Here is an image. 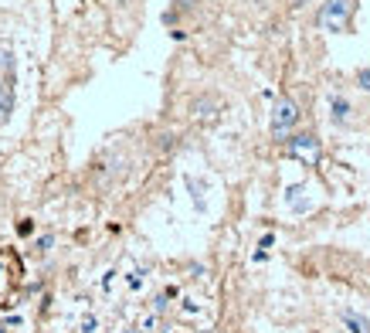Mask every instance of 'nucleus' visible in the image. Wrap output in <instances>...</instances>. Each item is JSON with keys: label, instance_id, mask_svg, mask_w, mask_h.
Wrapping results in <instances>:
<instances>
[{"label": "nucleus", "instance_id": "nucleus-1", "mask_svg": "<svg viewBox=\"0 0 370 333\" xmlns=\"http://www.w3.org/2000/svg\"><path fill=\"white\" fill-rule=\"evenodd\" d=\"M299 105H295V99L292 96H279L275 99V105H272V119H268V133H272V140L275 143H286L292 133H295V126H299Z\"/></svg>", "mask_w": 370, "mask_h": 333}, {"label": "nucleus", "instance_id": "nucleus-2", "mask_svg": "<svg viewBox=\"0 0 370 333\" xmlns=\"http://www.w3.org/2000/svg\"><path fill=\"white\" fill-rule=\"evenodd\" d=\"M353 14H357V0H326V3L319 7L316 24L323 27V31L344 34V31H350V21H353Z\"/></svg>", "mask_w": 370, "mask_h": 333}, {"label": "nucleus", "instance_id": "nucleus-3", "mask_svg": "<svg viewBox=\"0 0 370 333\" xmlns=\"http://www.w3.org/2000/svg\"><path fill=\"white\" fill-rule=\"evenodd\" d=\"M14 112V58L7 48H0V126Z\"/></svg>", "mask_w": 370, "mask_h": 333}, {"label": "nucleus", "instance_id": "nucleus-4", "mask_svg": "<svg viewBox=\"0 0 370 333\" xmlns=\"http://www.w3.org/2000/svg\"><path fill=\"white\" fill-rule=\"evenodd\" d=\"M286 154L302 160V163H316L319 154H323V143H319L316 133H292L286 140Z\"/></svg>", "mask_w": 370, "mask_h": 333}, {"label": "nucleus", "instance_id": "nucleus-5", "mask_svg": "<svg viewBox=\"0 0 370 333\" xmlns=\"http://www.w3.org/2000/svg\"><path fill=\"white\" fill-rule=\"evenodd\" d=\"M326 105H330V123H333V129H350V123H353V103L346 99L344 92H333L326 99Z\"/></svg>", "mask_w": 370, "mask_h": 333}, {"label": "nucleus", "instance_id": "nucleus-6", "mask_svg": "<svg viewBox=\"0 0 370 333\" xmlns=\"http://www.w3.org/2000/svg\"><path fill=\"white\" fill-rule=\"evenodd\" d=\"M340 323L346 327V333H370V320L357 309H340Z\"/></svg>", "mask_w": 370, "mask_h": 333}, {"label": "nucleus", "instance_id": "nucleus-7", "mask_svg": "<svg viewBox=\"0 0 370 333\" xmlns=\"http://www.w3.org/2000/svg\"><path fill=\"white\" fill-rule=\"evenodd\" d=\"M190 112H194V116H214V112H217V99H214V96H201V99L190 103Z\"/></svg>", "mask_w": 370, "mask_h": 333}, {"label": "nucleus", "instance_id": "nucleus-8", "mask_svg": "<svg viewBox=\"0 0 370 333\" xmlns=\"http://www.w3.org/2000/svg\"><path fill=\"white\" fill-rule=\"evenodd\" d=\"M187 187H190V198H194L197 211H204V184H197L194 177H187Z\"/></svg>", "mask_w": 370, "mask_h": 333}, {"label": "nucleus", "instance_id": "nucleus-9", "mask_svg": "<svg viewBox=\"0 0 370 333\" xmlns=\"http://www.w3.org/2000/svg\"><path fill=\"white\" fill-rule=\"evenodd\" d=\"M353 82H357V89H360V92H370V68H357Z\"/></svg>", "mask_w": 370, "mask_h": 333}]
</instances>
